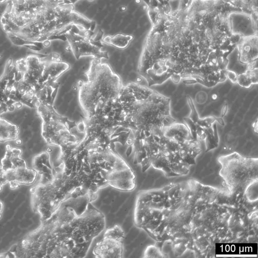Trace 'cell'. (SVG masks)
I'll return each mask as SVG.
<instances>
[{
	"instance_id": "1",
	"label": "cell",
	"mask_w": 258,
	"mask_h": 258,
	"mask_svg": "<svg viewBox=\"0 0 258 258\" xmlns=\"http://www.w3.org/2000/svg\"><path fill=\"white\" fill-rule=\"evenodd\" d=\"M217 196L197 181L139 192L135 225L157 241L182 239L198 243L213 232Z\"/></svg>"
},
{
	"instance_id": "2",
	"label": "cell",
	"mask_w": 258,
	"mask_h": 258,
	"mask_svg": "<svg viewBox=\"0 0 258 258\" xmlns=\"http://www.w3.org/2000/svg\"><path fill=\"white\" fill-rule=\"evenodd\" d=\"M88 195L64 201L18 244L24 257H82L104 230L103 214Z\"/></svg>"
},
{
	"instance_id": "3",
	"label": "cell",
	"mask_w": 258,
	"mask_h": 258,
	"mask_svg": "<svg viewBox=\"0 0 258 258\" xmlns=\"http://www.w3.org/2000/svg\"><path fill=\"white\" fill-rule=\"evenodd\" d=\"M0 23L14 44L32 50L47 46L50 40H66L68 31L93 32L96 22L76 11L74 5L51 0H11L3 12Z\"/></svg>"
},
{
	"instance_id": "4",
	"label": "cell",
	"mask_w": 258,
	"mask_h": 258,
	"mask_svg": "<svg viewBox=\"0 0 258 258\" xmlns=\"http://www.w3.org/2000/svg\"><path fill=\"white\" fill-rule=\"evenodd\" d=\"M167 100L149 88L131 83L123 86L115 113L130 130V137L145 139L159 134L168 116Z\"/></svg>"
},
{
	"instance_id": "5",
	"label": "cell",
	"mask_w": 258,
	"mask_h": 258,
	"mask_svg": "<svg viewBox=\"0 0 258 258\" xmlns=\"http://www.w3.org/2000/svg\"><path fill=\"white\" fill-rule=\"evenodd\" d=\"M87 80L78 85V99L85 118L104 115L115 108L123 85L107 63L93 58L86 73Z\"/></svg>"
},
{
	"instance_id": "6",
	"label": "cell",
	"mask_w": 258,
	"mask_h": 258,
	"mask_svg": "<svg viewBox=\"0 0 258 258\" xmlns=\"http://www.w3.org/2000/svg\"><path fill=\"white\" fill-rule=\"evenodd\" d=\"M19 73L17 95L23 105L35 108L37 96L46 87L56 82L49 66L47 56L31 54L15 62Z\"/></svg>"
},
{
	"instance_id": "7",
	"label": "cell",
	"mask_w": 258,
	"mask_h": 258,
	"mask_svg": "<svg viewBox=\"0 0 258 258\" xmlns=\"http://www.w3.org/2000/svg\"><path fill=\"white\" fill-rule=\"evenodd\" d=\"M36 112L42 120L41 135L45 142L62 149L78 143L83 137L78 124L59 114L52 102H39Z\"/></svg>"
},
{
	"instance_id": "8",
	"label": "cell",
	"mask_w": 258,
	"mask_h": 258,
	"mask_svg": "<svg viewBox=\"0 0 258 258\" xmlns=\"http://www.w3.org/2000/svg\"><path fill=\"white\" fill-rule=\"evenodd\" d=\"M218 161L221 165L219 174L231 194L244 192L250 184L257 180V158L234 152L220 157Z\"/></svg>"
},
{
	"instance_id": "9",
	"label": "cell",
	"mask_w": 258,
	"mask_h": 258,
	"mask_svg": "<svg viewBox=\"0 0 258 258\" xmlns=\"http://www.w3.org/2000/svg\"><path fill=\"white\" fill-rule=\"evenodd\" d=\"M30 193L32 209L39 215L41 221L50 217L64 201L72 198L55 173L50 180L31 187Z\"/></svg>"
},
{
	"instance_id": "10",
	"label": "cell",
	"mask_w": 258,
	"mask_h": 258,
	"mask_svg": "<svg viewBox=\"0 0 258 258\" xmlns=\"http://www.w3.org/2000/svg\"><path fill=\"white\" fill-rule=\"evenodd\" d=\"M19 78L15 62L12 58H9L0 76V115L23 106L17 95Z\"/></svg>"
},
{
	"instance_id": "11",
	"label": "cell",
	"mask_w": 258,
	"mask_h": 258,
	"mask_svg": "<svg viewBox=\"0 0 258 258\" xmlns=\"http://www.w3.org/2000/svg\"><path fill=\"white\" fill-rule=\"evenodd\" d=\"M93 32H76L70 30L66 34V40L76 59L86 56H91L101 60L103 58H108V52L103 49L101 39L95 40L92 34Z\"/></svg>"
},
{
	"instance_id": "12",
	"label": "cell",
	"mask_w": 258,
	"mask_h": 258,
	"mask_svg": "<svg viewBox=\"0 0 258 258\" xmlns=\"http://www.w3.org/2000/svg\"><path fill=\"white\" fill-rule=\"evenodd\" d=\"M124 236V231L119 225L107 229L103 238L93 248V255L100 258L122 257Z\"/></svg>"
},
{
	"instance_id": "13",
	"label": "cell",
	"mask_w": 258,
	"mask_h": 258,
	"mask_svg": "<svg viewBox=\"0 0 258 258\" xmlns=\"http://www.w3.org/2000/svg\"><path fill=\"white\" fill-rule=\"evenodd\" d=\"M37 174L34 169L29 168L27 165L8 170H3L0 166V191L7 183L13 189L21 185H31L36 180Z\"/></svg>"
},
{
	"instance_id": "14",
	"label": "cell",
	"mask_w": 258,
	"mask_h": 258,
	"mask_svg": "<svg viewBox=\"0 0 258 258\" xmlns=\"http://www.w3.org/2000/svg\"><path fill=\"white\" fill-rule=\"evenodd\" d=\"M22 150L7 145L3 158L1 160V168L8 170L20 166L27 165L26 161L21 157Z\"/></svg>"
},
{
	"instance_id": "15",
	"label": "cell",
	"mask_w": 258,
	"mask_h": 258,
	"mask_svg": "<svg viewBox=\"0 0 258 258\" xmlns=\"http://www.w3.org/2000/svg\"><path fill=\"white\" fill-rule=\"evenodd\" d=\"M19 134V129L17 125L0 117V142L16 140Z\"/></svg>"
},
{
	"instance_id": "16",
	"label": "cell",
	"mask_w": 258,
	"mask_h": 258,
	"mask_svg": "<svg viewBox=\"0 0 258 258\" xmlns=\"http://www.w3.org/2000/svg\"><path fill=\"white\" fill-rule=\"evenodd\" d=\"M253 40L243 43L240 47V60L242 63L249 64L257 59V41Z\"/></svg>"
},
{
	"instance_id": "17",
	"label": "cell",
	"mask_w": 258,
	"mask_h": 258,
	"mask_svg": "<svg viewBox=\"0 0 258 258\" xmlns=\"http://www.w3.org/2000/svg\"><path fill=\"white\" fill-rule=\"evenodd\" d=\"M133 39L131 35L116 34L113 35L103 36L100 41L102 44H106L117 48H125Z\"/></svg>"
},
{
	"instance_id": "18",
	"label": "cell",
	"mask_w": 258,
	"mask_h": 258,
	"mask_svg": "<svg viewBox=\"0 0 258 258\" xmlns=\"http://www.w3.org/2000/svg\"><path fill=\"white\" fill-rule=\"evenodd\" d=\"M257 180H255L250 184L244 191L246 198L251 202L253 201L255 199L257 200Z\"/></svg>"
},
{
	"instance_id": "19",
	"label": "cell",
	"mask_w": 258,
	"mask_h": 258,
	"mask_svg": "<svg viewBox=\"0 0 258 258\" xmlns=\"http://www.w3.org/2000/svg\"><path fill=\"white\" fill-rule=\"evenodd\" d=\"M145 257H161L162 253L157 247L155 245H149L145 249L144 253Z\"/></svg>"
},
{
	"instance_id": "20",
	"label": "cell",
	"mask_w": 258,
	"mask_h": 258,
	"mask_svg": "<svg viewBox=\"0 0 258 258\" xmlns=\"http://www.w3.org/2000/svg\"><path fill=\"white\" fill-rule=\"evenodd\" d=\"M236 83L244 88H249L252 84L249 75L246 72L238 75Z\"/></svg>"
},
{
	"instance_id": "21",
	"label": "cell",
	"mask_w": 258,
	"mask_h": 258,
	"mask_svg": "<svg viewBox=\"0 0 258 258\" xmlns=\"http://www.w3.org/2000/svg\"><path fill=\"white\" fill-rule=\"evenodd\" d=\"M187 103L191 109V112L188 117L191 119L196 124L200 119L198 111L196 109L194 102L189 96L186 97Z\"/></svg>"
},
{
	"instance_id": "22",
	"label": "cell",
	"mask_w": 258,
	"mask_h": 258,
	"mask_svg": "<svg viewBox=\"0 0 258 258\" xmlns=\"http://www.w3.org/2000/svg\"><path fill=\"white\" fill-rule=\"evenodd\" d=\"M215 122L214 116H208L204 118H200L197 124L204 129L207 130L212 127L213 124Z\"/></svg>"
},
{
	"instance_id": "23",
	"label": "cell",
	"mask_w": 258,
	"mask_h": 258,
	"mask_svg": "<svg viewBox=\"0 0 258 258\" xmlns=\"http://www.w3.org/2000/svg\"><path fill=\"white\" fill-rule=\"evenodd\" d=\"M208 99V95L204 91L198 92L195 97V100L197 103L202 104L205 103Z\"/></svg>"
},
{
	"instance_id": "24",
	"label": "cell",
	"mask_w": 258,
	"mask_h": 258,
	"mask_svg": "<svg viewBox=\"0 0 258 258\" xmlns=\"http://www.w3.org/2000/svg\"><path fill=\"white\" fill-rule=\"evenodd\" d=\"M226 78L232 83H236L238 74L234 71L227 70L225 71Z\"/></svg>"
},
{
	"instance_id": "25",
	"label": "cell",
	"mask_w": 258,
	"mask_h": 258,
	"mask_svg": "<svg viewBox=\"0 0 258 258\" xmlns=\"http://www.w3.org/2000/svg\"><path fill=\"white\" fill-rule=\"evenodd\" d=\"M55 3L62 5H74L80 0H51ZM93 1V0H88Z\"/></svg>"
},
{
	"instance_id": "26",
	"label": "cell",
	"mask_w": 258,
	"mask_h": 258,
	"mask_svg": "<svg viewBox=\"0 0 258 258\" xmlns=\"http://www.w3.org/2000/svg\"><path fill=\"white\" fill-rule=\"evenodd\" d=\"M172 81L175 84H178L181 80V76L178 73L176 72L172 73L169 77Z\"/></svg>"
},
{
	"instance_id": "27",
	"label": "cell",
	"mask_w": 258,
	"mask_h": 258,
	"mask_svg": "<svg viewBox=\"0 0 258 258\" xmlns=\"http://www.w3.org/2000/svg\"><path fill=\"white\" fill-rule=\"evenodd\" d=\"M182 82L185 85H192L198 83V81L196 78H188L183 80Z\"/></svg>"
},
{
	"instance_id": "28",
	"label": "cell",
	"mask_w": 258,
	"mask_h": 258,
	"mask_svg": "<svg viewBox=\"0 0 258 258\" xmlns=\"http://www.w3.org/2000/svg\"><path fill=\"white\" fill-rule=\"evenodd\" d=\"M228 104L227 103H225L221 108L220 113L221 117H223L226 115L228 111Z\"/></svg>"
},
{
	"instance_id": "29",
	"label": "cell",
	"mask_w": 258,
	"mask_h": 258,
	"mask_svg": "<svg viewBox=\"0 0 258 258\" xmlns=\"http://www.w3.org/2000/svg\"><path fill=\"white\" fill-rule=\"evenodd\" d=\"M215 121L217 122L219 124L222 126L225 125V122L222 117H216L214 116Z\"/></svg>"
},
{
	"instance_id": "30",
	"label": "cell",
	"mask_w": 258,
	"mask_h": 258,
	"mask_svg": "<svg viewBox=\"0 0 258 258\" xmlns=\"http://www.w3.org/2000/svg\"><path fill=\"white\" fill-rule=\"evenodd\" d=\"M252 127L253 128L254 131L257 133V120H256L253 123Z\"/></svg>"
},
{
	"instance_id": "31",
	"label": "cell",
	"mask_w": 258,
	"mask_h": 258,
	"mask_svg": "<svg viewBox=\"0 0 258 258\" xmlns=\"http://www.w3.org/2000/svg\"><path fill=\"white\" fill-rule=\"evenodd\" d=\"M3 210V204L2 202V201H0V215H1Z\"/></svg>"
},
{
	"instance_id": "32",
	"label": "cell",
	"mask_w": 258,
	"mask_h": 258,
	"mask_svg": "<svg viewBox=\"0 0 258 258\" xmlns=\"http://www.w3.org/2000/svg\"><path fill=\"white\" fill-rule=\"evenodd\" d=\"M11 0H0V4L4 3L5 2H8Z\"/></svg>"
}]
</instances>
